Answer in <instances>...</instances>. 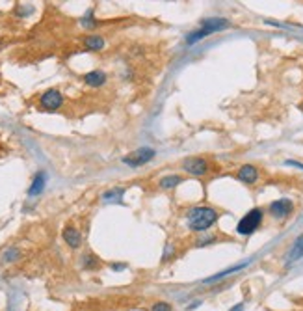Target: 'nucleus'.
I'll return each instance as SVG.
<instances>
[{"mask_svg": "<svg viewBox=\"0 0 303 311\" xmlns=\"http://www.w3.org/2000/svg\"><path fill=\"white\" fill-rule=\"evenodd\" d=\"M84 261H82V265L86 266V268H95V266H99L100 265V261L97 255H93V253H88L86 257H82Z\"/></svg>", "mask_w": 303, "mask_h": 311, "instance_id": "17", "label": "nucleus"}, {"mask_svg": "<svg viewBox=\"0 0 303 311\" xmlns=\"http://www.w3.org/2000/svg\"><path fill=\"white\" fill-rule=\"evenodd\" d=\"M45 181H46V175H45V172H40L36 177H34V183H32V186H30V190H28V194L30 196H38V194L45 188Z\"/></svg>", "mask_w": 303, "mask_h": 311, "instance_id": "13", "label": "nucleus"}, {"mask_svg": "<svg viewBox=\"0 0 303 311\" xmlns=\"http://www.w3.org/2000/svg\"><path fill=\"white\" fill-rule=\"evenodd\" d=\"M123 194H125V188H112V190L102 194V199L104 201H119L123 198Z\"/></svg>", "mask_w": 303, "mask_h": 311, "instance_id": "15", "label": "nucleus"}, {"mask_svg": "<svg viewBox=\"0 0 303 311\" xmlns=\"http://www.w3.org/2000/svg\"><path fill=\"white\" fill-rule=\"evenodd\" d=\"M236 177L242 181V183H248V185H253L258 179V170L253 164H244L240 170H238Z\"/></svg>", "mask_w": 303, "mask_h": 311, "instance_id": "7", "label": "nucleus"}, {"mask_svg": "<svg viewBox=\"0 0 303 311\" xmlns=\"http://www.w3.org/2000/svg\"><path fill=\"white\" fill-rule=\"evenodd\" d=\"M84 47H86L88 51H100V49L104 47V38H102V36H97V34L88 36L86 40H84Z\"/></svg>", "mask_w": 303, "mask_h": 311, "instance_id": "11", "label": "nucleus"}, {"mask_svg": "<svg viewBox=\"0 0 303 311\" xmlns=\"http://www.w3.org/2000/svg\"><path fill=\"white\" fill-rule=\"evenodd\" d=\"M294 211V203L290 199H277L270 205V214L274 218H286Z\"/></svg>", "mask_w": 303, "mask_h": 311, "instance_id": "6", "label": "nucleus"}, {"mask_svg": "<svg viewBox=\"0 0 303 311\" xmlns=\"http://www.w3.org/2000/svg\"><path fill=\"white\" fill-rule=\"evenodd\" d=\"M64 240H66V244H69L74 250V248H78L82 244V233L76 229V227H72V225H67L66 229H64Z\"/></svg>", "mask_w": 303, "mask_h": 311, "instance_id": "8", "label": "nucleus"}, {"mask_svg": "<svg viewBox=\"0 0 303 311\" xmlns=\"http://www.w3.org/2000/svg\"><path fill=\"white\" fill-rule=\"evenodd\" d=\"M112 268H116V270H121V268H125V265H112Z\"/></svg>", "mask_w": 303, "mask_h": 311, "instance_id": "21", "label": "nucleus"}, {"mask_svg": "<svg viewBox=\"0 0 303 311\" xmlns=\"http://www.w3.org/2000/svg\"><path fill=\"white\" fill-rule=\"evenodd\" d=\"M40 105L43 110H46V112H54V110H58L60 106L64 105V95H62L58 90H46V92L41 95Z\"/></svg>", "mask_w": 303, "mask_h": 311, "instance_id": "3", "label": "nucleus"}, {"mask_svg": "<svg viewBox=\"0 0 303 311\" xmlns=\"http://www.w3.org/2000/svg\"><path fill=\"white\" fill-rule=\"evenodd\" d=\"M218 212L212 207H194L188 211V227L192 231H206L216 224Z\"/></svg>", "mask_w": 303, "mask_h": 311, "instance_id": "1", "label": "nucleus"}, {"mask_svg": "<svg viewBox=\"0 0 303 311\" xmlns=\"http://www.w3.org/2000/svg\"><path fill=\"white\" fill-rule=\"evenodd\" d=\"M229 311H244V304H236L234 307H231Z\"/></svg>", "mask_w": 303, "mask_h": 311, "instance_id": "20", "label": "nucleus"}, {"mask_svg": "<svg viewBox=\"0 0 303 311\" xmlns=\"http://www.w3.org/2000/svg\"><path fill=\"white\" fill-rule=\"evenodd\" d=\"M262 216H264L262 209H251V211L248 212V214H244L242 220L238 222L236 231L240 233V235H251V233H255L258 227H260V224H262Z\"/></svg>", "mask_w": 303, "mask_h": 311, "instance_id": "2", "label": "nucleus"}, {"mask_svg": "<svg viewBox=\"0 0 303 311\" xmlns=\"http://www.w3.org/2000/svg\"><path fill=\"white\" fill-rule=\"evenodd\" d=\"M246 266V263L244 265H238V266H232V268H229V270H225V272H220L218 276H212V278H206L204 279V283H214V281H218V279H222V278H225V276H229L231 272H236V270H242Z\"/></svg>", "mask_w": 303, "mask_h": 311, "instance_id": "16", "label": "nucleus"}, {"mask_svg": "<svg viewBox=\"0 0 303 311\" xmlns=\"http://www.w3.org/2000/svg\"><path fill=\"white\" fill-rule=\"evenodd\" d=\"M82 80L86 82L88 86H92V88H99V86H104V82H106V73L104 71H90V73H86L84 77H82Z\"/></svg>", "mask_w": 303, "mask_h": 311, "instance_id": "9", "label": "nucleus"}, {"mask_svg": "<svg viewBox=\"0 0 303 311\" xmlns=\"http://www.w3.org/2000/svg\"><path fill=\"white\" fill-rule=\"evenodd\" d=\"M17 255H19L17 250H8V252L4 253V261H15L14 257H17Z\"/></svg>", "mask_w": 303, "mask_h": 311, "instance_id": "19", "label": "nucleus"}, {"mask_svg": "<svg viewBox=\"0 0 303 311\" xmlns=\"http://www.w3.org/2000/svg\"><path fill=\"white\" fill-rule=\"evenodd\" d=\"M182 183V177H178V175H166V177H162L158 181L160 188H164V190H168V188H175L177 185H180Z\"/></svg>", "mask_w": 303, "mask_h": 311, "instance_id": "14", "label": "nucleus"}, {"mask_svg": "<svg viewBox=\"0 0 303 311\" xmlns=\"http://www.w3.org/2000/svg\"><path fill=\"white\" fill-rule=\"evenodd\" d=\"M302 257H303V235H300V237L294 240V244H292L288 255H286V265H292V263L300 261Z\"/></svg>", "mask_w": 303, "mask_h": 311, "instance_id": "10", "label": "nucleus"}, {"mask_svg": "<svg viewBox=\"0 0 303 311\" xmlns=\"http://www.w3.org/2000/svg\"><path fill=\"white\" fill-rule=\"evenodd\" d=\"M154 153L156 151L151 149V147H142V149H136L134 153H130L128 157H125L123 162L136 168V166H142V164H145V162H149V160L154 159Z\"/></svg>", "mask_w": 303, "mask_h": 311, "instance_id": "4", "label": "nucleus"}, {"mask_svg": "<svg viewBox=\"0 0 303 311\" xmlns=\"http://www.w3.org/2000/svg\"><path fill=\"white\" fill-rule=\"evenodd\" d=\"M184 170L190 175H196V177H203L208 173V162L203 159V157H190V159L184 160Z\"/></svg>", "mask_w": 303, "mask_h": 311, "instance_id": "5", "label": "nucleus"}, {"mask_svg": "<svg viewBox=\"0 0 303 311\" xmlns=\"http://www.w3.org/2000/svg\"><path fill=\"white\" fill-rule=\"evenodd\" d=\"M203 28H206L208 32H218V30H224V28L229 27V23L225 19H206L203 21V25H201Z\"/></svg>", "mask_w": 303, "mask_h": 311, "instance_id": "12", "label": "nucleus"}, {"mask_svg": "<svg viewBox=\"0 0 303 311\" xmlns=\"http://www.w3.org/2000/svg\"><path fill=\"white\" fill-rule=\"evenodd\" d=\"M151 311H173V307H172V304H168V302H154Z\"/></svg>", "mask_w": 303, "mask_h": 311, "instance_id": "18", "label": "nucleus"}]
</instances>
